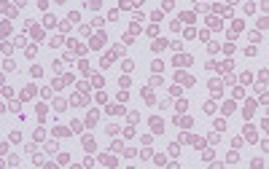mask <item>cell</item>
Listing matches in <instances>:
<instances>
[{
  "label": "cell",
  "instance_id": "cell-3",
  "mask_svg": "<svg viewBox=\"0 0 269 169\" xmlns=\"http://www.w3.org/2000/svg\"><path fill=\"white\" fill-rule=\"evenodd\" d=\"M151 126H154V132H161V129H164V121H159V118H151Z\"/></svg>",
  "mask_w": 269,
  "mask_h": 169
},
{
  "label": "cell",
  "instance_id": "cell-9",
  "mask_svg": "<svg viewBox=\"0 0 269 169\" xmlns=\"http://www.w3.org/2000/svg\"><path fill=\"white\" fill-rule=\"evenodd\" d=\"M108 110H110V113H124V108H121V105H110Z\"/></svg>",
  "mask_w": 269,
  "mask_h": 169
},
{
  "label": "cell",
  "instance_id": "cell-6",
  "mask_svg": "<svg viewBox=\"0 0 269 169\" xmlns=\"http://www.w3.org/2000/svg\"><path fill=\"white\" fill-rule=\"evenodd\" d=\"M253 110H256V108H253V102H248V105H245V108H242V113H245V118H248V115L253 113Z\"/></svg>",
  "mask_w": 269,
  "mask_h": 169
},
{
  "label": "cell",
  "instance_id": "cell-4",
  "mask_svg": "<svg viewBox=\"0 0 269 169\" xmlns=\"http://www.w3.org/2000/svg\"><path fill=\"white\" fill-rule=\"evenodd\" d=\"M178 83H188V86H191V83H194V78H188V75L178 73Z\"/></svg>",
  "mask_w": 269,
  "mask_h": 169
},
{
  "label": "cell",
  "instance_id": "cell-5",
  "mask_svg": "<svg viewBox=\"0 0 269 169\" xmlns=\"http://www.w3.org/2000/svg\"><path fill=\"white\" fill-rule=\"evenodd\" d=\"M102 43H105V38H102V35H97V38H92V48H100Z\"/></svg>",
  "mask_w": 269,
  "mask_h": 169
},
{
  "label": "cell",
  "instance_id": "cell-7",
  "mask_svg": "<svg viewBox=\"0 0 269 169\" xmlns=\"http://www.w3.org/2000/svg\"><path fill=\"white\" fill-rule=\"evenodd\" d=\"M43 24H46V27H54V24H57V19H54V16H46V19H43Z\"/></svg>",
  "mask_w": 269,
  "mask_h": 169
},
{
  "label": "cell",
  "instance_id": "cell-8",
  "mask_svg": "<svg viewBox=\"0 0 269 169\" xmlns=\"http://www.w3.org/2000/svg\"><path fill=\"white\" fill-rule=\"evenodd\" d=\"M231 110H234V102H226V105H223V113L229 115V113H231Z\"/></svg>",
  "mask_w": 269,
  "mask_h": 169
},
{
  "label": "cell",
  "instance_id": "cell-11",
  "mask_svg": "<svg viewBox=\"0 0 269 169\" xmlns=\"http://www.w3.org/2000/svg\"><path fill=\"white\" fill-rule=\"evenodd\" d=\"M258 24H261V27H269V16H264V19L258 22Z\"/></svg>",
  "mask_w": 269,
  "mask_h": 169
},
{
  "label": "cell",
  "instance_id": "cell-10",
  "mask_svg": "<svg viewBox=\"0 0 269 169\" xmlns=\"http://www.w3.org/2000/svg\"><path fill=\"white\" fill-rule=\"evenodd\" d=\"M100 3L102 0H89V8H100Z\"/></svg>",
  "mask_w": 269,
  "mask_h": 169
},
{
  "label": "cell",
  "instance_id": "cell-2",
  "mask_svg": "<svg viewBox=\"0 0 269 169\" xmlns=\"http://www.w3.org/2000/svg\"><path fill=\"white\" fill-rule=\"evenodd\" d=\"M175 65H183V67H188V65H191V56H175Z\"/></svg>",
  "mask_w": 269,
  "mask_h": 169
},
{
  "label": "cell",
  "instance_id": "cell-12",
  "mask_svg": "<svg viewBox=\"0 0 269 169\" xmlns=\"http://www.w3.org/2000/svg\"><path fill=\"white\" fill-rule=\"evenodd\" d=\"M46 3H48V0H38V6H40V8H46Z\"/></svg>",
  "mask_w": 269,
  "mask_h": 169
},
{
  "label": "cell",
  "instance_id": "cell-1",
  "mask_svg": "<svg viewBox=\"0 0 269 169\" xmlns=\"http://www.w3.org/2000/svg\"><path fill=\"white\" fill-rule=\"evenodd\" d=\"M167 46H170V43L164 41V38H156V41L151 43V48H154V51H164V48H167Z\"/></svg>",
  "mask_w": 269,
  "mask_h": 169
}]
</instances>
